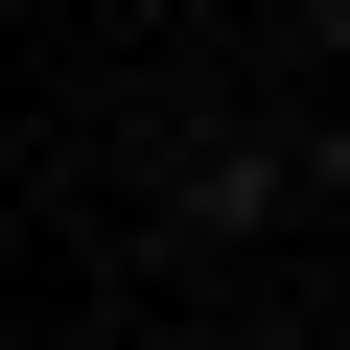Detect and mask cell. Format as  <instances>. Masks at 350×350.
<instances>
[{
  "label": "cell",
  "instance_id": "obj_2",
  "mask_svg": "<svg viewBox=\"0 0 350 350\" xmlns=\"http://www.w3.org/2000/svg\"><path fill=\"white\" fill-rule=\"evenodd\" d=\"M280 163H304V187H327V211H350V94H327V117H304V140H280Z\"/></svg>",
  "mask_w": 350,
  "mask_h": 350
},
{
  "label": "cell",
  "instance_id": "obj_1",
  "mask_svg": "<svg viewBox=\"0 0 350 350\" xmlns=\"http://www.w3.org/2000/svg\"><path fill=\"white\" fill-rule=\"evenodd\" d=\"M280 211H304L280 117H163V234H211V257H234V234H280Z\"/></svg>",
  "mask_w": 350,
  "mask_h": 350
},
{
  "label": "cell",
  "instance_id": "obj_3",
  "mask_svg": "<svg viewBox=\"0 0 350 350\" xmlns=\"http://www.w3.org/2000/svg\"><path fill=\"white\" fill-rule=\"evenodd\" d=\"M280 24H304V47H327V70H350V0H280Z\"/></svg>",
  "mask_w": 350,
  "mask_h": 350
}]
</instances>
